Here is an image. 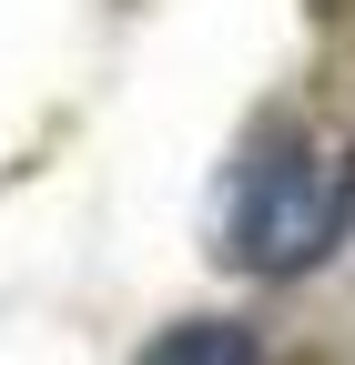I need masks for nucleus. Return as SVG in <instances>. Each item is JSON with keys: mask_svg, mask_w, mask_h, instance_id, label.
Instances as JSON below:
<instances>
[{"mask_svg": "<svg viewBox=\"0 0 355 365\" xmlns=\"http://www.w3.org/2000/svg\"><path fill=\"white\" fill-rule=\"evenodd\" d=\"M355 234V143L345 132H274L234 182V264L254 274H315Z\"/></svg>", "mask_w": 355, "mask_h": 365, "instance_id": "nucleus-1", "label": "nucleus"}, {"mask_svg": "<svg viewBox=\"0 0 355 365\" xmlns=\"http://www.w3.org/2000/svg\"><path fill=\"white\" fill-rule=\"evenodd\" d=\"M143 365H264V355H254V335H244V325H224V314H193V325L153 335V355H143Z\"/></svg>", "mask_w": 355, "mask_h": 365, "instance_id": "nucleus-2", "label": "nucleus"}]
</instances>
